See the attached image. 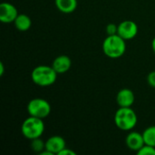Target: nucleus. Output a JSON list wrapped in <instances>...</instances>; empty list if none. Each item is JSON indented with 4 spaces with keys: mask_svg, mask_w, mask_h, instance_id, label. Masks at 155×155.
Returning a JSON list of instances; mask_svg holds the SVG:
<instances>
[{
    "mask_svg": "<svg viewBox=\"0 0 155 155\" xmlns=\"http://www.w3.org/2000/svg\"><path fill=\"white\" fill-rule=\"evenodd\" d=\"M147 82L149 85L153 88H155V71L151 72L147 76Z\"/></svg>",
    "mask_w": 155,
    "mask_h": 155,
    "instance_id": "18",
    "label": "nucleus"
},
{
    "mask_svg": "<svg viewBox=\"0 0 155 155\" xmlns=\"http://www.w3.org/2000/svg\"><path fill=\"white\" fill-rule=\"evenodd\" d=\"M138 34V25L135 22L132 20H124L118 25V32L123 39L125 41H129L134 39Z\"/></svg>",
    "mask_w": 155,
    "mask_h": 155,
    "instance_id": "6",
    "label": "nucleus"
},
{
    "mask_svg": "<svg viewBox=\"0 0 155 155\" xmlns=\"http://www.w3.org/2000/svg\"><path fill=\"white\" fill-rule=\"evenodd\" d=\"M52 66L58 74H64L70 70L72 66V60L69 56L65 54H61V55H58L54 60Z\"/></svg>",
    "mask_w": 155,
    "mask_h": 155,
    "instance_id": "11",
    "label": "nucleus"
},
{
    "mask_svg": "<svg viewBox=\"0 0 155 155\" xmlns=\"http://www.w3.org/2000/svg\"><path fill=\"white\" fill-rule=\"evenodd\" d=\"M138 155H155V147L152 145L144 144L138 152Z\"/></svg>",
    "mask_w": 155,
    "mask_h": 155,
    "instance_id": "16",
    "label": "nucleus"
},
{
    "mask_svg": "<svg viewBox=\"0 0 155 155\" xmlns=\"http://www.w3.org/2000/svg\"><path fill=\"white\" fill-rule=\"evenodd\" d=\"M143 135L145 144L155 147V125L147 127L143 132Z\"/></svg>",
    "mask_w": 155,
    "mask_h": 155,
    "instance_id": "14",
    "label": "nucleus"
},
{
    "mask_svg": "<svg viewBox=\"0 0 155 155\" xmlns=\"http://www.w3.org/2000/svg\"><path fill=\"white\" fill-rule=\"evenodd\" d=\"M16 7L8 2H3L0 5V21L4 24L14 23L18 15Z\"/></svg>",
    "mask_w": 155,
    "mask_h": 155,
    "instance_id": "7",
    "label": "nucleus"
},
{
    "mask_svg": "<svg viewBox=\"0 0 155 155\" xmlns=\"http://www.w3.org/2000/svg\"><path fill=\"white\" fill-rule=\"evenodd\" d=\"M105 31L107 35H117L118 32V25H115L114 23H110L106 25L105 27Z\"/></svg>",
    "mask_w": 155,
    "mask_h": 155,
    "instance_id": "17",
    "label": "nucleus"
},
{
    "mask_svg": "<svg viewBox=\"0 0 155 155\" xmlns=\"http://www.w3.org/2000/svg\"><path fill=\"white\" fill-rule=\"evenodd\" d=\"M31 148L36 153H41L44 150H45V142H44L40 137L31 140Z\"/></svg>",
    "mask_w": 155,
    "mask_h": 155,
    "instance_id": "15",
    "label": "nucleus"
},
{
    "mask_svg": "<svg viewBox=\"0 0 155 155\" xmlns=\"http://www.w3.org/2000/svg\"><path fill=\"white\" fill-rule=\"evenodd\" d=\"M5 74V65L3 62H0V76H3Z\"/></svg>",
    "mask_w": 155,
    "mask_h": 155,
    "instance_id": "20",
    "label": "nucleus"
},
{
    "mask_svg": "<svg viewBox=\"0 0 155 155\" xmlns=\"http://www.w3.org/2000/svg\"><path fill=\"white\" fill-rule=\"evenodd\" d=\"M104 54L109 58H119L125 54L126 41L119 35H107L102 45Z\"/></svg>",
    "mask_w": 155,
    "mask_h": 155,
    "instance_id": "1",
    "label": "nucleus"
},
{
    "mask_svg": "<svg viewBox=\"0 0 155 155\" xmlns=\"http://www.w3.org/2000/svg\"><path fill=\"white\" fill-rule=\"evenodd\" d=\"M27 113L30 116L45 119L51 114V104L45 99L36 97L29 101L26 106Z\"/></svg>",
    "mask_w": 155,
    "mask_h": 155,
    "instance_id": "5",
    "label": "nucleus"
},
{
    "mask_svg": "<svg viewBox=\"0 0 155 155\" xmlns=\"http://www.w3.org/2000/svg\"><path fill=\"white\" fill-rule=\"evenodd\" d=\"M58 155H76V153L74 152L73 150H71L70 148L65 147L64 150H62V151L59 153V154Z\"/></svg>",
    "mask_w": 155,
    "mask_h": 155,
    "instance_id": "19",
    "label": "nucleus"
},
{
    "mask_svg": "<svg viewBox=\"0 0 155 155\" xmlns=\"http://www.w3.org/2000/svg\"><path fill=\"white\" fill-rule=\"evenodd\" d=\"M45 126L44 119L30 116L25 119L21 125V133L25 138L31 141L43 135Z\"/></svg>",
    "mask_w": 155,
    "mask_h": 155,
    "instance_id": "4",
    "label": "nucleus"
},
{
    "mask_svg": "<svg viewBox=\"0 0 155 155\" xmlns=\"http://www.w3.org/2000/svg\"><path fill=\"white\" fill-rule=\"evenodd\" d=\"M114 120L118 129L130 132L137 125L138 116L132 107H119Z\"/></svg>",
    "mask_w": 155,
    "mask_h": 155,
    "instance_id": "2",
    "label": "nucleus"
},
{
    "mask_svg": "<svg viewBox=\"0 0 155 155\" xmlns=\"http://www.w3.org/2000/svg\"><path fill=\"white\" fill-rule=\"evenodd\" d=\"M125 143H126V146L130 150L137 153L145 144L143 133L141 134L138 132L131 131L125 138Z\"/></svg>",
    "mask_w": 155,
    "mask_h": 155,
    "instance_id": "9",
    "label": "nucleus"
},
{
    "mask_svg": "<svg viewBox=\"0 0 155 155\" xmlns=\"http://www.w3.org/2000/svg\"><path fill=\"white\" fill-rule=\"evenodd\" d=\"M14 25L18 31L25 32L30 29V27L32 25V21H31V18L29 17V15H27L25 14H19L17 15V17L15 18Z\"/></svg>",
    "mask_w": 155,
    "mask_h": 155,
    "instance_id": "13",
    "label": "nucleus"
},
{
    "mask_svg": "<svg viewBox=\"0 0 155 155\" xmlns=\"http://www.w3.org/2000/svg\"><path fill=\"white\" fill-rule=\"evenodd\" d=\"M66 147L65 140L59 135H53L45 141V149L53 154H59V153Z\"/></svg>",
    "mask_w": 155,
    "mask_h": 155,
    "instance_id": "8",
    "label": "nucleus"
},
{
    "mask_svg": "<svg viewBox=\"0 0 155 155\" xmlns=\"http://www.w3.org/2000/svg\"><path fill=\"white\" fill-rule=\"evenodd\" d=\"M134 101V94L129 88H123L116 94V103L119 107H132Z\"/></svg>",
    "mask_w": 155,
    "mask_h": 155,
    "instance_id": "10",
    "label": "nucleus"
},
{
    "mask_svg": "<svg viewBox=\"0 0 155 155\" xmlns=\"http://www.w3.org/2000/svg\"><path fill=\"white\" fill-rule=\"evenodd\" d=\"M152 48H153V51L154 52L155 54V37L153 39V41H152Z\"/></svg>",
    "mask_w": 155,
    "mask_h": 155,
    "instance_id": "21",
    "label": "nucleus"
},
{
    "mask_svg": "<svg viewBox=\"0 0 155 155\" xmlns=\"http://www.w3.org/2000/svg\"><path fill=\"white\" fill-rule=\"evenodd\" d=\"M58 74L49 65H38L35 67L31 74V79L33 83L41 87H47L53 85L56 79Z\"/></svg>",
    "mask_w": 155,
    "mask_h": 155,
    "instance_id": "3",
    "label": "nucleus"
},
{
    "mask_svg": "<svg viewBox=\"0 0 155 155\" xmlns=\"http://www.w3.org/2000/svg\"><path fill=\"white\" fill-rule=\"evenodd\" d=\"M58 11L64 14H71L77 8V0H54Z\"/></svg>",
    "mask_w": 155,
    "mask_h": 155,
    "instance_id": "12",
    "label": "nucleus"
}]
</instances>
